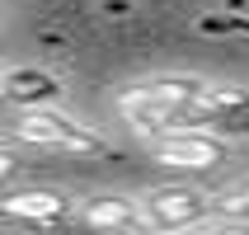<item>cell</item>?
Returning <instances> with one entry per match:
<instances>
[{"mask_svg": "<svg viewBox=\"0 0 249 235\" xmlns=\"http://www.w3.org/2000/svg\"><path fill=\"white\" fill-rule=\"evenodd\" d=\"M202 33L212 38H226V33H249V5H221V10H212L197 19Z\"/></svg>", "mask_w": 249, "mask_h": 235, "instance_id": "8", "label": "cell"}, {"mask_svg": "<svg viewBox=\"0 0 249 235\" xmlns=\"http://www.w3.org/2000/svg\"><path fill=\"white\" fill-rule=\"evenodd\" d=\"M197 123H212L221 137H249V85H207V94L193 104Z\"/></svg>", "mask_w": 249, "mask_h": 235, "instance_id": "4", "label": "cell"}, {"mask_svg": "<svg viewBox=\"0 0 249 235\" xmlns=\"http://www.w3.org/2000/svg\"><path fill=\"white\" fill-rule=\"evenodd\" d=\"M5 94L14 104H24V108H47V104H56L66 94V85L42 66H14V71H5Z\"/></svg>", "mask_w": 249, "mask_h": 235, "instance_id": "5", "label": "cell"}, {"mask_svg": "<svg viewBox=\"0 0 249 235\" xmlns=\"http://www.w3.org/2000/svg\"><path fill=\"white\" fill-rule=\"evenodd\" d=\"M226 141L216 127H202V123H183V127H169V132H160V137L151 141L155 146V160L169 169H212L226 160Z\"/></svg>", "mask_w": 249, "mask_h": 235, "instance_id": "2", "label": "cell"}, {"mask_svg": "<svg viewBox=\"0 0 249 235\" xmlns=\"http://www.w3.org/2000/svg\"><path fill=\"white\" fill-rule=\"evenodd\" d=\"M14 141L24 146H47V151H66V155H104L108 151V137L94 132V127L75 123L66 113H56L52 104L47 108H24L14 118Z\"/></svg>", "mask_w": 249, "mask_h": 235, "instance_id": "1", "label": "cell"}, {"mask_svg": "<svg viewBox=\"0 0 249 235\" xmlns=\"http://www.w3.org/2000/svg\"><path fill=\"white\" fill-rule=\"evenodd\" d=\"M80 221L99 226V231H151L146 202H137V198H94L80 207Z\"/></svg>", "mask_w": 249, "mask_h": 235, "instance_id": "6", "label": "cell"}, {"mask_svg": "<svg viewBox=\"0 0 249 235\" xmlns=\"http://www.w3.org/2000/svg\"><path fill=\"white\" fill-rule=\"evenodd\" d=\"M141 202H146V221H151V231H193L197 221H207L212 212H216V198H212L207 188H193V183L151 188Z\"/></svg>", "mask_w": 249, "mask_h": 235, "instance_id": "3", "label": "cell"}, {"mask_svg": "<svg viewBox=\"0 0 249 235\" xmlns=\"http://www.w3.org/2000/svg\"><path fill=\"white\" fill-rule=\"evenodd\" d=\"M5 217H19V221H66L71 217V198L61 188H19V193L5 198Z\"/></svg>", "mask_w": 249, "mask_h": 235, "instance_id": "7", "label": "cell"}, {"mask_svg": "<svg viewBox=\"0 0 249 235\" xmlns=\"http://www.w3.org/2000/svg\"><path fill=\"white\" fill-rule=\"evenodd\" d=\"M216 212H240V217H249V179L240 183L235 193H226L221 202H216Z\"/></svg>", "mask_w": 249, "mask_h": 235, "instance_id": "9", "label": "cell"}]
</instances>
